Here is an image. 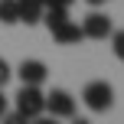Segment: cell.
Returning <instances> with one entry per match:
<instances>
[{
    "label": "cell",
    "instance_id": "6da1fadb",
    "mask_svg": "<svg viewBox=\"0 0 124 124\" xmlns=\"http://www.w3.org/2000/svg\"><path fill=\"white\" fill-rule=\"evenodd\" d=\"M43 23H46V30L52 33V39H56L59 46H72V43H78V39H85L82 36V26L72 23L69 10H62V7H46Z\"/></svg>",
    "mask_w": 124,
    "mask_h": 124
},
{
    "label": "cell",
    "instance_id": "7a4b0ae2",
    "mask_svg": "<svg viewBox=\"0 0 124 124\" xmlns=\"http://www.w3.org/2000/svg\"><path fill=\"white\" fill-rule=\"evenodd\" d=\"M82 101H85L88 111H108V108L114 105V88L108 85L105 78L88 82V85L82 88Z\"/></svg>",
    "mask_w": 124,
    "mask_h": 124
},
{
    "label": "cell",
    "instance_id": "3957f363",
    "mask_svg": "<svg viewBox=\"0 0 124 124\" xmlns=\"http://www.w3.org/2000/svg\"><path fill=\"white\" fill-rule=\"evenodd\" d=\"M43 111H46V95L39 92V85H23L16 92V114H23L26 121H33Z\"/></svg>",
    "mask_w": 124,
    "mask_h": 124
},
{
    "label": "cell",
    "instance_id": "277c9868",
    "mask_svg": "<svg viewBox=\"0 0 124 124\" xmlns=\"http://www.w3.org/2000/svg\"><path fill=\"white\" fill-rule=\"evenodd\" d=\"M46 111L52 118H75V98L65 92V88H52L46 95Z\"/></svg>",
    "mask_w": 124,
    "mask_h": 124
},
{
    "label": "cell",
    "instance_id": "5b68a950",
    "mask_svg": "<svg viewBox=\"0 0 124 124\" xmlns=\"http://www.w3.org/2000/svg\"><path fill=\"white\" fill-rule=\"evenodd\" d=\"M114 33V26H111V16L108 13H88L85 20H82V36L85 39H105V36H111Z\"/></svg>",
    "mask_w": 124,
    "mask_h": 124
},
{
    "label": "cell",
    "instance_id": "8992f818",
    "mask_svg": "<svg viewBox=\"0 0 124 124\" xmlns=\"http://www.w3.org/2000/svg\"><path fill=\"white\" fill-rule=\"evenodd\" d=\"M16 75H20L23 85H43L46 75H49V69H46V62H39V59H23L20 69H16Z\"/></svg>",
    "mask_w": 124,
    "mask_h": 124
},
{
    "label": "cell",
    "instance_id": "52a82bcc",
    "mask_svg": "<svg viewBox=\"0 0 124 124\" xmlns=\"http://www.w3.org/2000/svg\"><path fill=\"white\" fill-rule=\"evenodd\" d=\"M16 10H20V23L33 26V23H39V20H43L46 3H43V0H16Z\"/></svg>",
    "mask_w": 124,
    "mask_h": 124
},
{
    "label": "cell",
    "instance_id": "ba28073f",
    "mask_svg": "<svg viewBox=\"0 0 124 124\" xmlns=\"http://www.w3.org/2000/svg\"><path fill=\"white\" fill-rule=\"evenodd\" d=\"M0 23H3V26H13V23H20L16 0H0Z\"/></svg>",
    "mask_w": 124,
    "mask_h": 124
},
{
    "label": "cell",
    "instance_id": "9c48e42d",
    "mask_svg": "<svg viewBox=\"0 0 124 124\" xmlns=\"http://www.w3.org/2000/svg\"><path fill=\"white\" fill-rule=\"evenodd\" d=\"M111 49H114V56L124 62V30H114L111 33Z\"/></svg>",
    "mask_w": 124,
    "mask_h": 124
},
{
    "label": "cell",
    "instance_id": "30bf717a",
    "mask_svg": "<svg viewBox=\"0 0 124 124\" xmlns=\"http://www.w3.org/2000/svg\"><path fill=\"white\" fill-rule=\"evenodd\" d=\"M0 124H30L23 118V114H3V118H0Z\"/></svg>",
    "mask_w": 124,
    "mask_h": 124
},
{
    "label": "cell",
    "instance_id": "8fae6325",
    "mask_svg": "<svg viewBox=\"0 0 124 124\" xmlns=\"http://www.w3.org/2000/svg\"><path fill=\"white\" fill-rule=\"evenodd\" d=\"M10 75H13V72H10V65H7L3 59H0V88H3L7 82H10Z\"/></svg>",
    "mask_w": 124,
    "mask_h": 124
},
{
    "label": "cell",
    "instance_id": "7c38bea8",
    "mask_svg": "<svg viewBox=\"0 0 124 124\" xmlns=\"http://www.w3.org/2000/svg\"><path fill=\"white\" fill-rule=\"evenodd\" d=\"M43 3H46V7H62V10H69L75 0H43Z\"/></svg>",
    "mask_w": 124,
    "mask_h": 124
},
{
    "label": "cell",
    "instance_id": "4fadbf2b",
    "mask_svg": "<svg viewBox=\"0 0 124 124\" xmlns=\"http://www.w3.org/2000/svg\"><path fill=\"white\" fill-rule=\"evenodd\" d=\"M30 124H59V121H56V118H33Z\"/></svg>",
    "mask_w": 124,
    "mask_h": 124
},
{
    "label": "cell",
    "instance_id": "5bb4252c",
    "mask_svg": "<svg viewBox=\"0 0 124 124\" xmlns=\"http://www.w3.org/2000/svg\"><path fill=\"white\" fill-rule=\"evenodd\" d=\"M7 114V98H3V88H0V118Z\"/></svg>",
    "mask_w": 124,
    "mask_h": 124
},
{
    "label": "cell",
    "instance_id": "9a60e30c",
    "mask_svg": "<svg viewBox=\"0 0 124 124\" xmlns=\"http://www.w3.org/2000/svg\"><path fill=\"white\" fill-rule=\"evenodd\" d=\"M88 3H92V7H101V3H108V0H88Z\"/></svg>",
    "mask_w": 124,
    "mask_h": 124
},
{
    "label": "cell",
    "instance_id": "2e32d148",
    "mask_svg": "<svg viewBox=\"0 0 124 124\" xmlns=\"http://www.w3.org/2000/svg\"><path fill=\"white\" fill-rule=\"evenodd\" d=\"M72 124H92V121H85V118H75V121H72Z\"/></svg>",
    "mask_w": 124,
    "mask_h": 124
}]
</instances>
